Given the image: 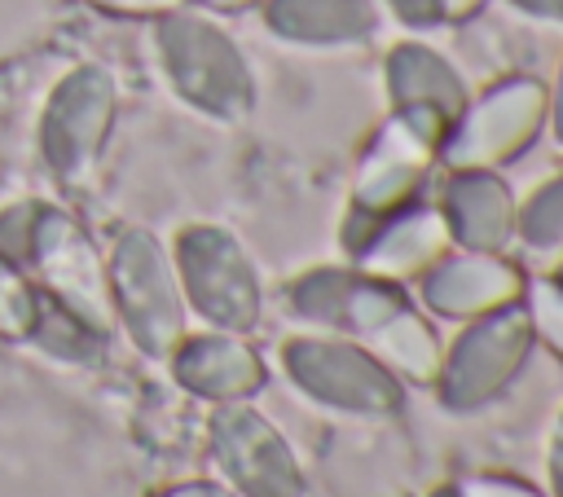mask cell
<instances>
[{
  "mask_svg": "<svg viewBox=\"0 0 563 497\" xmlns=\"http://www.w3.org/2000/svg\"><path fill=\"white\" fill-rule=\"evenodd\" d=\"M519 13L541 18V22H563V0H510Z\"/></svg>",
  "mask_w": 563,
  "mask_h": 497,
  "instance_id": "ffe728a7",
  "label": "cell"
},
{
  "mask_svg": "<svg viewBox=\"0 0 563 497\" xmlns=\"http://www.w3.org/2000/svg\"><path fill=\"white\" fill-rule=\"evenodd\" d=\"M110 299L119 303L132 339L163 356L176 347L180 339V295H176V277L167 268L163 246L132 229L119 238L114 246V264H110Z\"/></svg>",
  "mask_w": 563,
  "mask_h": 497,
  "instance_id": "277c9868",
  "label": "cell"
},
{
  "mask_svg": "<svg viewBox=\"0 0 563 497\" xmlns=\"http://www.w3.org/2000/svg\"><path fill=\"white\" fill-rule=\"evenodd\" d=\"M449 224L440 216V207H427L422 198L400 207L396 216H387L356 251H361V268L369 277L383 281H400V277H422L435 259L449 255Z\"/></svg>",
  "mask_w": 563,
  "mask_h": 497,
  "instance_id": "ba28073f",
  "label": "cell"
},
{
  "mask_svg": "<svg viewBox=\"0 0 563 497\" xmlns=\"http://www.w3.org/2000/svg\"><path fill=\"white\" fill-rule=\"evenodd\" d=\"M176 264L185 277V290L202 317L216 325H251L255 321V273L242 255V246L211 224L185 229L176 242Z\"/></svg>",
  "mask_w": 563,
  "mask_h": 497,
  "instance_id": "8992f818",
  "label": "cell"
},
{
  "mask_svg": "<svg viewBox=\"0 0 563 497\" xmlns=\"http://www.w3.org/2000/svg\"><path fill=\"white\" fill-rule=\"evenodd\" d=\"M35 220H40V202H18V207L0 211V255L9 264H26L31 259Z\"/></svg>",
  "mask_w": 563,
  "mask_h": 497,
  "instance_id": "e0dca14e",
  "label": "cell"
},
{
  "mask_svg": "<svg viewBox=\"0 0 563 497\" xmlns=\"http://www.w3.org/2000/svg\"><path fill=\"white\" fill-rule=\"evenodd\" d=\"M35 325V295L26 286V277L18 273V264H9L0 255V334L22 339Z\"/></svg>",
  "mask_w": 563,
  "mask_h": 497,
  "instance_id": "2e32d148",
  "label": "cell"
},
{
  "mask_svg": "<svg viewBox=\"0 0 563 497\" xmlns=\"http://www.w3.org/2000/svg\"><path fill=\"white\" fill-rule=\"evenodd\" d=\"M31 259L40 264V273H44V281H48V295H53L57 303H66V308H70L75 317H84L92 330H106V325H110V312H114L110 281H106V273H101V259H97L92 242L84 238V229H79L70 216L40 207Z\"/></svg>",
  "mask_w": 563,
  "mask_h": 497,
  "instance_id": "52a82bcc",
  "label": "cell"
},
{
  "mask_svg": "<svg viewBox=\"0 0 563 497\" xmlns=\"http://www.w3.org/2000/svg\"><path fill=\"white\" fill-rule=\"evenodd\" d=\"M158 57L167 79L176 84V92L216 114V119H238L251 110V70L238 53V44L207 18L198 13H163L158 22Z\"/></svg>",
  "mask_w": 563,
  "mask_h": 497,
  "instance_id": "6da1fadb",
  "label": "cell"
},
{
  "mask_svg": "<svg viewBox=\"0 0 563 497\" xmlns=\"http://www.w3.org/2000/svg\"><path fill=\"white\" fill-rule=\"evenodd\" d=\"M88 4H97V9H110V13H132V18H163V13H172V9H180L185 0H88Z\"/></svg>",
  "mask_w": 563,
  "mask_h": 497,
  "instance_id": "d6986e66",
  "label": "cell"
},
{
  "mask_svg": "<svg viewBox=\"0 0 563 497\" xmlns=\"http://www.w3.org/2000/svg\"><path fill=\"white\" fill-rule=\"evenodd\" d=\"M484 4H488V0H440V13H444L449 22H462V18H475Z\"/></svg>",
  "mask_w": 563,
  "mask_h": 497,
  "instance_id": "44dd1931",
  "label": "cell"
},
{
  "mask_svg": "<svg viewBox=\"0 0 563 497\" xmlns=\"http://www.w3.org/2000/svg\"><path fill=\"white\" fill-rule=\"evenodd\" d=\"M440 141H444V128L396 110V119L378 132L374 150L365 154V167H361L356 189H352V220H347L352 246H361L387 216L418 202L427 172L440 154Z\"/></svg>",
  "mask_w": 563,
  "mask_h": 497,
  "instance_id": "7a4b0ae2",
  "label": "cell"
},
{
  "mask_svg": "<svg viewBox=\"0 0 563 497\" xmlns=\"http://www.w3.org/2000/svg\"><path fill=\"white\" fill-rule=\"evenodd\" d=\"M537 251H554V246H563V176L559 180H550V185H541L532 198H528V207L519 211V224H515Z\"/></svg>",
  "mask_w": 563,
  "mask_h": 497,
  "instance_id": "9a60e30c",
  "label": "cell"
},
{
  "mask_svg": "<svg viewBox=\"0 0 563 497\" xmlns=\"http://www.w3.org/2000/svg\"><path fill=\"white\" fill-rule=\"evenodd\" d=\"M251 356L229 343V339H198L180 352V378L189 387H202V391H233V387H251Z\"/></svg>",
  "mask_w": 563,
  "mask_h": 497,
  "instance_id": "4fadbf2b",
  "label": "cell"
},
{
  "mask_svg": "<svg viewBox=\"0 0 563 497\" xmlns=\"http://www.w3.org/2000/svg\"><path fill=\"white\" fill-rule=\"evenodd\" d=\"M550 119H554V132H559V141H563V75H559V88H554V97H550Z\"/></svg>",
  "mask_w": 563,
  "mask_h": 497,
  "instance_id": "7402d4cb",
  "label": "cell"
},
{
  "mask_svg": "<svg viewBox=\"0 0 563 497\" xmlns=\"http://www.w3.org/2000/svg\"><path fill=\"white\" fill-rule=\"evenodd\" d=\"M559 281H563V264H559Z\"/></svg>",
  "mask_w": 563,
  "mask_h": 497,
  "instance_id": "d4e9b609",
  "label": "cell"
},
{
  "mask_svg": "<svg viewBox=\"0 0 563 497\" xmlns=\"http://www.w3.org/2000/svg\"><path fill=\"white\" fill-rule=\"evenodd\" d=\"M31 339H40L53 356H66V361H92V356H97V339H101V330H92L84 317H75L66 303H57V299L48 295V299H35V325H31Z\"/></svg>",
  "mask_w": 563,
  "mask_h": 497,
  "instance_id": "5bb4252c",
  "label": "cell"
},
{
  "mask_svg": "<svg viewBox=\"0 0 563 497\" xmlns=\"http://www.w3.org/2000/svg\"><path fill=\"white\" fill-rule=\"evenodd\" d=\"M264 22L290 44H361L378 26L374 0H264Z\"/></svg>",
  "mask_w": 563,
  "mask_h": 497,
  "instance_id": "7c38bea8",
  "label": "cell"
},
{
  "mask_svg": "<svg viewBox=\"0 0 563 497\" xmlns=\"http://www.w3.org/2000/svg\"><path fill=\"white\" fill-rule=\"evenodd\" d=\"M387 9L400 22H409V26H435V22H444L440 0H387Z\"/></svg>",
  "mask_w": 563,
  "mask_h": 497,
  "instance_id": "ac0fdd59",
  "label": "cell"
},
{
  "mask_svg": "<svg viewBox=\"0 0 563 497\" xmlns=\"http://www.w3.org/2000/svg\"><path fill=\"white\" fill-rule=\"evenodd\" d=\"M387 92H391L400 114L427 119V123H435L444 132L466 106V88H462L457 70L440 53H431L422 44L391 48V57H387Z\"/></svg>",
  "mask_w": 563,
  "mask_h": 497,
  "instance_id": "8fae6325",
  "label": "cell"
},
{
  "mask_svg": "<svg viewBox=\"0 0 563 497\" xmlns=\"http://www.w3.org/2000/svg\"><path fill=\"white\" fill-rule=\"evenodd\" d=\"M172 497H220V493H207V488H185V493H172Z\"/></svg>",
  "mask_w": 563,
  "mask_h": 497,
  "instance_id": "cb8c5ba5",
  "label": "cell"
},
{
  "mask_svg": "<svg viewBox=\"0 0 563 497\" xmlns=\"http://www.w3.org/2000/svg\"><path fill=\"white\" fill-rule=\"evenodd\" d=\"M523 281L519 273L497 255V251H462L444 255L422 273V295L431 308L449 317H475V312H497L519 299Z\"/></svg>",
  "mask_w": 563,
  "mask_h": 497,
  "instance_id": "9c48e42d",
  "label": "cell"
},
{
  "mask_svg": "<svg viewBox=\"0 0 563 497\" xmlns=\"http://www.w3.org/2000/svg\"><path fill=\"white\" fill-rule=\"evenodd\" d=\"M110 119H114V84H110V75L97 70V66L70 70L53 88L44 123H40L44 163L62 180H79L92 167V158L101 154Z\"/></svg>",
  "mask_w": 563,
  "mask_h": 497,
  "instance_id": "5b68a950",
  "label": "cell"
},
{
  "mask_svg": "<svg viewBox=\"0 0 563 497\" xmlns=\"http://www.w3.org/2000/svg\"><path fill=\"white\" fill-rule=\"evenodd\" d=\"M545 119V88L537 79H506L488 88L479 101L462 106V114L449 123L440 141V154L449 167H501L532 145Z\"/></svg>",
  "mask_w": 563,
  "mask_h": 497,
  "instance_id": "3957f363",
  "label": "cell"
},
{
  "mask_svg": "<svg viewBox=\"0 0 563 497\" xmlns=\"http://www.w3.org/2000/svg\"><path fill=\"white\" fill-rule=\"evenodd\" d=\"M440 216L466 251H501L515 238L519 211L510 202V189L497 180L493 167H453L444 185Z\"/></svg>",
  "mask_w": 563,
  "mask_h": 497,
  "instance_id": "30bf717a",
  "label": "cell"
},
{
  "mask_svg": "<svg viewBox=\"0 0 563 497\" xmlns=\"http://www.w3.org/2000/svg\"><path fill=\"white\" fill-rule=\"evenodd\" d=\"M202 4H211V9H246V4H264V0H202Z\"/></svg>",
  "mask_w": 563,
  "mask_h": 497,
  "instance_id": "603a6c76",
  "label": "cell"
}]
</instances>
